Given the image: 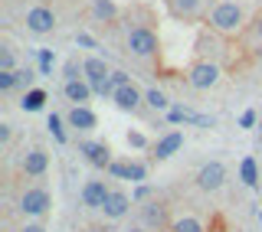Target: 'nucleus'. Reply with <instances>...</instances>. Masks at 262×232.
Listing matches in <instances>:
<instances>
[{"mask_svg": "<svg viewBox=\"0 0 262 232\" xmlns=\"http://www.w3.org/2000/svg\"><path fill=\"white\" fill-rule=\"evenodd\" d=\"M207 23H210V30L220 33V36H239V33H246V27H249L239 0H216V4L210 7Z\"/></svg>", "mask_w": 262, "mask_h": 232, "instance_id": "nucleus-1", "label": "nucleus"}, {"mask_svg": "<svg viewBox=\"0 0 262 232\" xmlns=\"http://www.w3.org/2000/svg\"><path fill=\"white\" fill-rule=\"evenodd\" d=\"M125 53L138 62H154L161 56V39L151 23H131L125 33Z\"/></svg>", "mask_w": 262, "mask_h": 232, "instance_id": "nucleus-2", "label": "nucleus"}, {"mask_svg": "<svg viewBox=\"0 0 262 232\" xmlns=\"http://www.w3.org/2000/svg\"><path fill=\"white\" fill-rule=\"evenodd\" d=\"M16 213H20L23 219H39L43 222L49 213H53V193L43 187V183H27L16 193Z\"/></svg>", "mask_w": 262, "mask_h": 232, "instance_id": "nucleus-3", "label": "nucleus"}, {"mask_svg": "<svg viewBox=\"0 0 262 232\" xmlns=\"http://www.w3.org/2000/svg\"><path fill=\"white\" fill-rule=\"evenodd\" d=\"M138 210V222L147 229V232H170V226H174V216H170V200L164 193L151 196L147 203L135 206Z\"/></svg>", "mask_w": 262, "mask_h": 232, "instance_id": "nucleus-4", "label": "nucleus"}, {"mask_svg": "<svg viewBox=\"0 0 262 232\" xmlns=\"http://www.w3.org/2000/svg\"><path fill=\"white\" fill-rule=\"evenodd\" d=\"M226 180H229V164L220 160V157L203 160L193 173V187L200 190V193H220V190L226 187Z\"/></svg>", "mask_w": 262, "mask_h": 232, "instance_id": "nucleus-5", "label": "nucleus"}, {"mask_svg": "<svg viewBox=\"0 0 262 232\" xmlns=\"http://www.w3.org/2000/svg\"><path fill=\"white\" fill-rule=\"evenodd\" d=\"M220 76H223V65L213 62V59H200V56H196V59L187 65V72H184L187 85L196 88V92H210V88H216Z\"/></svg>", "mask_w": 262, "mask_h": 232, "instance_id": "nucleus-6", "label": "nucleus"}, {"mask_svg": "<svg viewBox=\"0 0 262 232\" xmlns=\"http://www.w3.org/2000/svg\"><path fill=\"white\" fill-rule=\"evenodd\" d=\"M49 164H53V154H49L46 144H27L20 154V173L27 180H39L49 173Z\"/></svg>", "mask_w": 262, "mask_h": 232, "instance_id": "nucleus-7", "label": "nucleus"}, {"mask_svg": "<svg viewBox=\"0 0 262 232\" xmlns=\"http://www.w3.org/2000/svg\"><path fill=\"white\" fill-rule=\"evenodd\" d=\"M23 27H27L33 36H49L56 27H59V16H56L53 7L46 4H33L27 13H23Z\"/></svg>", "mask_w": 262, "mask_h": 232, "instance_id": "nucleus-8", "label": "nucleus"}, {"mask_svg": "<svg viewBox=\"0 0 262 232\" xmlns=\"http://www.w3.org/2000/svg\"><path fill=\"white\" fill-rule=\"evenodd\" d=\"M79 154H82V160H85L92 170H102V173L108 170L112 160H115V151L108 147V141H92V137L79 141Z\"/></svg>", "mask_w": 262, "mask_h": 232, "instance_id": "nucleus-9", "label": "nucleus"}, {"mask_svg": "<svg viewBox=\"0 0 262 232\" xmlns=\"http://www.w3.org/2000/svg\"><path fill=\"white\" fill-rule=\"evenodd\" d=\"M131 206H135V196H131L121 183H112V193H108V200H105V206L98 213H102L108 222H121V219H128Z\"/></svg>", "mask_w": 262, "mask_h": 232, "instance_id": "nucleus-10", "label": "nucleus"}, {"mask_svg": "<svg viewBox=\"0 0 262 232\" xmlns=\"http://www.w3.org/2000/svg\"><path fill=\"white\" fill-rule=\"evenodd\" d=\"M112 183L115 180H108V177H89L79 190V203L85 206V210H102L105 200H108V193H112Z\"/></svg>", "mask_w": 262, "mask_h": 232, "instance_id": "nucleus-11", "label": "nucleus"}, {"mask_svg": "<svg viewBox=\"0 0 262 232\" xmlns=\"http://www.w3.org/2000/svg\"><path fill=\"white\" fill-rule=\"evenodd\" d=\"M184 141H187V137H184V131H180V128H170V131H164V134L154 141L147 154H151V160H154V164H164V160H170L174 154L184 151Z\"/></svg>", "mask_w": 262, "mask_h": 232, "instance_id": "nucleus-12", "label": "nucleus"}, {"mask_svg": "<svg viewBox=\"0 0 262 232\" xmlns=\"http://www.w3.org/2000/svg\"><path fill=\"white\" fill-rule=\"evenodd\" d=\"M112 102H115V108L125 111V114H141V111L147 108V105H144V88L138 85V82H131V85L118 88V92L112 95Z\"/></svg>", "mask_w": 262, "mask_h": 232, "instance_id": "nucleus-13", "label": "nucleus"}, {"mask_svg": "<svg viewBox=\"0 0 262 232\" xmlns=\"http://www.w3.org/2000/svg\"><path fill=\"white\" fill-rule=\"evenodd\" d=\"M66 124H69L76 134H89L98 128V114L92 111V105H69L66 111Z\"/></svg>", "mask_w": 262, "mask_h": 232, "instance_id": "nucleus-14", "label": "nucleus"}, {"mask_svg": "<svg viewBox=\"0 0 262 232\" xmlns=\"http://www.w3.org/2000/svg\"><path fill=\"white\" fill-rule=\"evenodd\" d=\"M62 98L69 105H89L95 98V88L85 79H72V82H62Z\"/></svg>", "mask_w": 262, "mask_h": 232, "instance_id": "nucleus-15", "label": "nucleus"}, {"mask_svg": "<svg viewBox=\"0 0 262 232\" xmlns=\"http://www.w3.org/2000/svg\"><path fill=\"white\" fill-rule=\"evenodd\" d=\"M236 173H239L243 187H249V190H259V187H262V177H259V160H256L252 154H246L243 160H239V167H236Z\"/></svg>", "mask_w": 262, "mask_h": 232, "instance_id": "nucleus-16", "label": "nucleus"}, {"mask_svg": "<svg viewBox=\"0 0 262 232\" xmlns=\"http://www.w3.org/2000/svg\"><path fill=\"white\" fill-rule=\"evenodd\" d=\"M167 10L177 16V20H196L203 10V0H167Z\"/></svg>", "mask_w": 262, "mask_h": 232, "instance_id": "nucleus-17", "label": "nucleus"}, {"mask_svg": "<svg viewBox=\"0 0 262 232\" xmlns=\"http://www.w3.org/2000/svg\"><path fill=\"white\" fill-rule=\"evenodd\" d=\"M243 43H246L249 53H262V10L249 20V27L243 33Z\"/></svg>", "mask_w": 262, "mask_h": 232, "instance_id": "nucleus-18", "label": "nucleus"}, {"mask_svg": "<svg viewBox=\"0 0 262 232\" xmlns=\"http://www.w3.org/2000/svg\"><path fill=\"white\" fill-rule=\"evenodd\" d=\"M46 102H49V92L46 88H30V92H23L20 95V108L33 114V111H43L46 108Z\"/></svg>", "mask_w": 262, "mask_h": 232, "instance_id": "nucleus-19", "label": "nucleus"}, {"mask_svg": "<svg viewBox=\"0 0 262 232\" xmlns=\"http://www.w3.org/2000/svg\"><path fill=\"white\" fill-rule=\"evenodd\" d=\"M144 105H147V111H167L174 102H170V95L164 88L151 85V88H144Z\"/></svg>", "mask_w": 262, "mask_h": 232, "instance_id": "nucleus-20", "label": "nucleus"}, {"mask_svg": "<svg viewBox=\"0 0 262 232\" xmlns=\"http://www.w3.org/2000/svg\"><path fill=\"white\" fill-rule=\"evenodd\" d=\"M105 177L115 180V183H131V154L128 157H115L112 167L105 170Z\"/></svg>", "mask_w": 262, "mask_h": 232, "instance_id": "nucleus-21", "label": "nucleus"}, {"mask_svg": "<svg viewBox=\"0 0 262 232\" xmlns=\"http://www.w3.org/2000/svg\"><path fill=\"white\" fill-rule=\"evenodd\" d=\"M46 128H49V134H53L56 144H69V124H66V114L53 111L46 118Z\"/></svg>", "mask_w": 262, "mask_h": 232, "instance_id": "nucleus-22", "label": "nucleus"}, {"mask_svg": "<svg viewBox=\"0 0 262 232\" xmlns=\"http://www.w3.org/2000/svg\"><path fill=\"white\" fill-rule=\"evenodd\" d=\"M164 121L167 124H200V114L184 108V105H170V108L164 111Z\"/></svg>", "mask_w": 262, "mask_h": 232, "instance_id": "nucleus-23", "label": "nucleus"}, {"mask_svg": "<svg viewBox=\"0 0 262 232\" xmlns=\"http://www.w3.org/2000/svg\"><path fill=\"white\" fill-rule=\"evenodd\" d=\"M92 16L98 23H112L118 16V7H115V0H92Z\"/></svg>", "mask_w": 262, "mask_h": 232, "instance_id": "nucleus-24", "label": "nucleus"}, {"mask_svg": "<svg viewBox=\"0 0 262 232\" xmlns=\"http://www.w3.org/2000/svg\"><path fill=\"white\" fill-rule=\"evenodd\" d=\"M170 232H207V226H203L196 216H190V213H184V216L174 219V226H170Z\"/></svg>", "mask_w": 262, "mask_h": 232, "instance_id": "nucleus-25", "label": "nucleus"}, {"mask_svg": "<svg viewBox=\"0 0 262 232\" xmlns=\"http://www.w3.org/2000/svg\"><path fill=\"white\" fill-rule=\"evenodd\" d=\"M125 144L135 147V151H151L154 141H147V134H141L138 128H128V131H125Z\"/></svg>", "mask_w": 262, "mask_h": 232, "instance_id": "nucleus-26", "label": "nucleus"}, {"mask_svg": "<svg viewBox=\"0 0 262 232\" xmlns=\"http://www.w3.org/2000/svg\"><path fill=\"white\" fill-rule=\"evenodd\" d=\"M36 76H39V72L33 69V65H20V69H16V85H20V92L36 88V85H33V82H36Z\"/></svg>", "mask_w": 262, "mask_h": 232, "instance_id": "nucleus-27", "label": "nucleus"}, {"mask_svg": "<svg viewBox=\"0 0 262 232\" xmlns=\"http://www.w3.org/2000/svg\"><path fill=\"white\" fill-rule=\"evenodd\" d=\"M53 65H56V53L53 49H39L36 53V72L39 76H53Z\"/></svg>", "mask_w": 262, "mask_h": 232, "instance_id": "nucleus-28", "label": "nucleus"}, {"mask_svg": "<svg viewBox=\"0 0 262 232\" xmlns=\"http://www.w3.org/2000/svg\"><path fill=\"white\" fill-rule=\"evenodd\" d=\"M147 160H141V157H131V187L135 183H147Z\"/></svg>", "mask_w": 262, "mask_h": 232, "instance_id": "nucleus-29", "label": "nucleus"}, {"mask_svg": "<svg viewBox=\"0 0 262 232\" xmlns=\"http://www.w3.org/2000/svg\"><path fill=\"white\" fill-rule=\"evenodd\" d=\"M16 69H20L16 65V49L4 43V49H0V72H16Z\"/></svg>", "mask_w": 262, "mask_h": 232, "instance_id": "nucleus-30", "label": "nucleus"}, {"mask_svg": "<svg viewBox=\"0 0 262 232\" xmlns=\"http://www.w3.org/2000/svg\"><path fill=\"white\" fill-rule=\"evenodd\" d=\"M131 196H135V206H141V203L151 200V196H158V190H154L151 183H135L131 187Z\"/></svg>", "mask_w": 262, "mask_h": 232, "instance_id": "nucleus-31", "label": "nucleus"}, {"mask_svg": "<svg viewBox=\"0 0 262 232\" xmlns=\"http://www.w3.org/2000/svg\"><path fill=\"white\" fill-rule=\"evenodd\" d=\"M13 92H20L16 72H0V95H13Z\"/></svg>", "mask_w": 262, "mask_h": 232, "instance_id": "nucleus-32", "label": "nucleus"}, {"mask_svg": "<svg viewBox=\"0 0 262 232\" xmlns=\"http://www.w3.org/2000/svg\"><path fill=\"white\" fill-rule=\"evenodd\" d=\"M259 121H262V118H259V111H256V108H246V111L239 114V128H246V131H256V128H259Z\"/></svg>", "mask_w": 262, "mask_h": 232, "instance_id": "nucleus-33", "label": "nucleus"}, {"mask_svg": "<svg viewBox=\"0 0 262 232\" xmlns=\"http://www.w3.org/2000/svg\"><path fill=\"white\" fill-rule=\"evenodd\" d=\"M131 82H135V79H131L125 69H112V85H115V92H118V88H125V85H131Z\"/></svg>", "mask_w": 262, "mask_h": 232, "instance_id": "nucleus-34", "label": "nucleus"}, {"mask_svg": "<svg viewBox=\"0 0 262 232\" xmlns=\"http://www.w3.org/2000/svg\"><path fill=\"white\" fill-rule=\"evenodd\" d=\"M16 232H49V229H46V222H39V219H23V226Z\"/></svg>", "mask_w": 262, "mask_h": 232, "instance_id": "nucleus-35", "label": "nucleus"}, {"mask_svg": "<svg viewBox=\"0 0 262 232\" xmlns=\"http://www.w3.org/2000/svg\"><path fill=\"white\" fill-rule=\"evenodd\" d=\"M76 43L82 49H98V39L92 36V33H76Z\"/></svg>", "mask_w": 262, "mask_h": 232, "instance_id": "nucleus-36", "label": "nucleus"}, {"mask_svg": "<svg viewBox=\"0 0 262 232\" xmlns=\"http://www.w3.org/2000/svg\"><path fill=\"white\" fill-rule=\"evenodd\" d=\"M10 137H13V124L4 121V124H0V144L7 147V144H10Z\"/></svg>", "mask_w": 262, "mask_h": 232, "instance_id": "nucleus-37", "label": "nucleus"}, {"mask_svg": "<svg viewBox=\"0 0 262 232\" xmlns=\"http://www.w3.org/2000/svg\"><path fill=\"white\" fill-rule=\"evenodd\" d=\"M125 232H147V229H144V226H141V222H131V226H128V229H125Z\"/></svg>", "mask_w": 262, "mask_h": 232, "instance_id": "nucleus-38", "label": "nucleus"}, {"mask_svg": "<svg viewBox=\"0 0 262 232\" xmlns=\"http://www.w3.org/2000/svg\"><path fill=\"white\" fill-rule=\"evenodd\" d=\"M256 147L262 151V121H259V128H256Z\"/></svg>", "mask_w": 262, "mask_h": 232, "instance_id": "nucleus-39", "label": "nucleus"}, {"mask_svg": "<svg viewBox=\"0 0 262 232\" xmlns=\"http://www.w3.org/2000/svg\"><path fill=\"white\" fill-rule=\"evenodd\" d=\"M82 232H108L105 226H89V229H82Z\"/></svg>", "mask_w": 262, "mask_h": 232, "instance_id": "nucleus-40", "label": "nucleus"}, {"mask_svg": "<svg viewBox=\"0 0 262 232\" xmlns=\"http://www.w3.org/2000/svg\"><path fill=\"white\" fill-rule=\"evenodd\" d=\"M256 219H259V226H262V206H259V210H256Z\"/></svg>", "mask_w": 262, "mask_h": 232, "instance_id": "nucleus-41", "label": "nucleus"}]
</instances>
